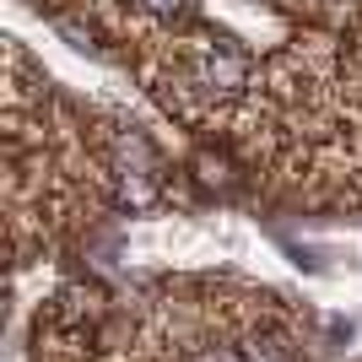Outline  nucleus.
Returning <instances> with one entry per match:
<instances>
[{"label":"nucleus","mask_w":362,"mask_h":362,"mask_svg":"<svg viewBox=\"0 0 362 362\" xmlns=\"http://www.w3.org/2000/svg\"><path fill=\"white\" fill-rule=\"evenodd\" d=\"M200 362H238L233 351H211V357H200Z\"/></svg>","instance_id":"obj_3"},{"label":"nucleus","mask_w":362,"mask_h":362,"mask_svg":"<svg viewBox=\"0 0 362 362\" xmlns=\"http://www.w3.org/2000/svg\"><path fill=\"white\" fill-rule=\"evenodd\" d=\"M146 11H157V16H173V11H184V0H141Z\"/></svg>","instance_id":"obj_2"},{"label":"nucleus","mask_w":362,"mask_h":362,"mask_svg":"<svg viewBox=\"0 0 362 362\" xmlns=\"http://www.w3.org/2000/svg\"><path fill=\"white\" fill-rule=\"evenodd\" d=\"M195 173H200L206 189H227V184H233V163H227L222 151H200V157H195Z\"/></svg>","instance_id":"obj_1"}]
</instances>
